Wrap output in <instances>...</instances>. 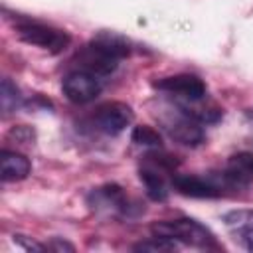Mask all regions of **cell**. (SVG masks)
Listing matches in <instances>:
<instances>
[{
	"label": "cell",
	"mask_w": 253,
	"mask_h": 253,
	"mask_svg": "<svg viewBox=\"0 0 253 253\" xmlns=\"http://www.w3.org/2000/svg\"><path fill=\"white\" fill-rule=\"evenodd\" d=\"M231 166L245 174V176H253V154L251 152H237L231 156Z\"/></svg>",
	"instance_id": "e0dca14e"
},
{
	"label": "cell",
	"mask_w": 253,
	"mask_h": 253,
	"mask_svg": "<svg viewBox=\"0 0 253 253\" xmlns=\"http://www.w3.org/2000/svg\"><path fill=\"white\" fill-rule=\"evenodd\" d=\"M0 105H2V111H4V113H10L12 109H16V107L20 105V91H18V87H16L10 79H4V81H2Z\"/></svg>",
	"instance_id": "2e32d148"
},
{
	"label": "cell",
	"mask_w": 253,
	"mask_h": 253,
	"mask_svg": "<svg viewBox=\"0 0 253 253\" xmlns=\"http://www.w3.org/2000/svg\"><path fill=\"white\" fill-rule=\"evenodd\" d=\"M77 61H79V69L93 73V75H107L111 71H115L117 67V59H113L111 55L103 53L101 49H97L95 45H87L81 53H77Z\"/></svg>",
	"instance_id": "30bf717a"
},
{
	"label": "cell",
	"mask_w": 253,
	"mask_h": 253,
	"mask_svg": "<svg viewBox=\"0 0 253 253\" xmlns=\"http://www.w3.org/2000/svg\"><path fill=\"white\" fill-rule=\"evenodd\" d=\"M130 138H132V142H136L140 146H160L162 144V138H160L158 130H154L152 126H146V125L134 126Z\"/></svg>",
	"instance_id": "9a60e30c"
},
{
	"label": "cell",
	"mask_w": 253,
	"mask_h": 253,
	"mask_svg": "<svg viewBox=\"0 0 253 253\" xmlns=\"http://www.w3.org/2000/svg\"><path fill=\"white\" fill-rule=\"evenodd\" d=\"M32 172V162L16 152V150H2L0 152V178L4 182H18L28 178Z\"/></svg>",
	"instance_id": "9c48e42d"
},
{
	"label": "cell",
	"mask_w": 253,
	"mask_h": 253,
	"mask_svg": "<svg viewBox=\"0 0 253 253\" xmlns=\"http://www.w3.org/2000/svg\"><path fill=\"white\" fill-rule=\"evenodd\" d=\"M16 32H18L20 40H24L26 43L49 49L51 53H59L69 45V36L65 32L55 30V28L42 24V22L22 20L16 24Z\"/></svg>",
	"instance_id": "3957f363"
},
{
	"label": "cell",
	"mask_w": 253,
	"mask_h": 253,
	"mask_svg": "<svg viewBox=\"0 0 253 253\" xmlns=\"http://www.w3.org/2000/svg\"><path fill=\"white\" fill-rule=\"evenodd\" d=\"M172 186L182 196L190 198H217L221 196V186L206 180L202 176H190V174H176L172 178Z\"/></svg>",
	"instance_id": "ba28073f"
},
{
	"label": "cell",
	"mask_w": 253,
	"mask_h": 253,
	"mask_svg": "<svg viewBox=\"0 0 253 253\" xmlns=\"http://www.w3.org/2000/svg\"><path fill=\"white\" fill-rule=\"evenodd\" d=\"M91 45H95L97 49H101L103 53L111 55L113 59H123L130 53V47H128V42L123 40L121 36H115V34H99L95 36L91 42Z\"/></svg>",
	"instance_id": "4fadbf2b"
},
{
	"label": "cell",
	"mask_w": 253,
	"mask_h": 253,
	"mask_svg": "<svg viewBox=\"0 0 253 253\" xmlns=\"http://www.w3.org/2000/svg\"><path fill=\"white\" fill-rule=\"evenodd\" d=\"M61 89H63V95L71 103L83 105V103L93 101L101 93V83H99L97 75L77 69V71H71L63 77Z\"/></svg>",
	"instance_id": "5b68a950"
},
{
	"label": "cell",
	"mask_w": 253,
	"mask_h": 253,
	"mask_svg": "<svg viewBox=\"0 0 253 253\" xmlns=\"http://www.w3.org/2000/svg\"><path fill=\"white\" fill-rule=\"evenodd\" d=\"M225 229L247 251H253V210H231L223 215Z\"/></svg>",
	"instance_id": "52a82bcc"
},
{
	"label": "cell",
	"mask_w": 253,
	"mask_h": 253,
	"mask_svg": "<svg viewBox=\"0 0 253 253\" xmlns=\"http://www.w3.org/2000/svg\"><path fill=\"white\" fill-rule=\"evenodd\" d=\"M152 233L168 237L172 241H182V243L194 245V247H213L215 245L213 233L206 225H202L200 221L190 219V217L158 221L152 225Z\"/></svg>",
	"instance_id": "6da1fadb"
},
{
	"label": "cell",
	"mask_w": 253,
	"mask_h": 253,
	"mask_svg": "<svg viewBox=\"0 0 253 253\" xmlns=\"http://www.w3.org/2000/svg\"><path fill=\"white\" fill-rule=\"evenodd\" d=\"M134 251H150V253H164V251H174L176 249V241L162 237V235H154L146 241H140L132 247Z\"/></svg>",
	"instance_id": "5bb4252c"
},
{
	"label": "cell",
	"mask_w": 253,
	"mask_h": 253,
	"mask_svg": "<svg viewBox=\"0 0 253 253\" xmlns=\"http://www.w3.org/2000/svg\"><path fill=\"white\" fill-rule=\"evenodd\" d=\"M95 125L101 132L105 134H121L126 126L132 125L134 121V113L132 109L126 105V103H121V101H111V103H105L101 105L97 111H95Z\"/></svg>",
	"instance_id": "277c9868"
},
{
	"label": "cell",
	"mask_w": 253,
	"mask_h": 253,
	"mask_svg": "<svg viewBox=\"0 0 253 253\" xmlns=\"http://www.w3.org/2000/svg\"><path fill=\"white\" fill-rule=\"evenodd\" d=\"M154 87L166 93H174L180 99H200L206 95V83L190 73H178L154 81Z\"/></svg>",
	"instance_id": "8992f818"
},
{
	"label": "cell",
	"mask_w": 253,
	"mask_h": 253,
	"mask_svg": "<svg viewBox=\"0 0 253 253\" xmlns=\"http://www.w3.org/2000/svg\"><path fill=\"white\" fill-rule=\"evenodd\" d=\"M178 107L186 111L192 119H196L198 123H215L221 117V109L215 103L206 101V95L200 99H182Z\"/></svg>",
	"instance_id": "7c38bea8"
},
{
	"label": "cell",
	"mask_w": 253,
	"mask_h": 253,
	"mask_svg": "<svg viewBox=\"0 0 253 253\" xmlns=\"http://www.w3.org/2000/svg\"><path fill=\"white\" fill-rule=\"evenodd\" d=\"M14 241H16L22 249H26V251H43V249H45V245L36 243V241H32V239H28L26 235H14Z\"/></svg>",
	"instance_id": "ac0fdd59"
},
{
	"label": "cell",
	"mask_w": 253,
	"mask_h": 253,
	"mask_svg": "<svg viewBox=\"0 0 253 253\" xmlns=\"http://www.w3.org/2000/svg\"><path fill=\"white\" fill-rule=\"evenodd\" d=\"M158 123L170 134V138L180 144L196 146L204 140V128L200 126V123L192 119L186 111H182L178 105L174 109H164L158 115Z\"/></svg>",
	"instance_id": "7a4b0ae2"
},
{
	"label": "cell",
	"mask_w": 253,
	"mask_h": 253,
	"mask_svg": "<svg viewBox=\"0 0 253 253\" xmlns=\"http://www.w3.org/2000/svg\"><path fill=\"white\" fill-rule=\"evenodd\" d=\"M45 249H53V251H73V245L61 241V239H53L51 243L45 245Z\"/></svg>",
	"instance_id": "d6986e66"
},
{
	"label": "cell",
	"mask_w": 253,
	"mask_h": 253,
	"mask_svg": "<svg viewBox=\"0 0 253 253\" xmlns=\"http://www.w3.org/2000/svg\"><path fill=\"white\" fill-rule=\"evenodd\" d=\"M164 172L166 170L156 168L148 162H144V166L138 172L140 182L144 184V190H146L148 198L154 200V202H164L168 198V184L164 180Z\"/></svg>",
	"instance_id": "8fae6325"
}]
</instances>
